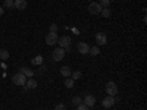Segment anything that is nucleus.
Masks as SVG:
<instances>
[{
    "label": "nucleus",
    "mask_w": 147,
    "mask_h": 110,
    "mask_svg": "<svg viewBox=\"0 0 147 110\" xmlns=\"http://www.w3.org/2000/svg\"><path fill=\"white\" fill-rule=\"evenodd\" d=\"M12 82H13L15 85H19V87H24L25 82H27V76L22 75L21 72H18V73H15V75L12 76Z\"/></svg>",
    "instance_id": "1"
},
{
    "label": "nucleus",
    "mask_w": 147,
    "mask_h": 110,
    "mask_svg": "<svg viewBox=\"0 0 147 110\" xmlns=\"http://www.w3.org/2000/svg\"><path fill=\"white\" fill-rule=\"evenodd\" d=\"M102 6L97 3V2H91L90 5H88V12L91 15H100V12H102Z\"/></svg>",
    "instance_id": "2"
},
{
    "label": "nucleus",
    "mask_w": 147,
    "mask_h": 110,
    "mask_svg": "<svg viewBox=\"0 0 147 110\" xmlns=\"http://www.w3.org/2000/svg\"><path fill=\"white\" fill-rule=\"evenodd\" d=\"M106 93H107V95H113L115 97L118 94V85L115 82H112V81L107 82L106 84Z\"/></svg>",
    "instance_id": "3"
},
{
    "label": "nucleus",
    "mask_w": 147,
    "mask_h": 110,
    "mask_svg": "<svg viewBox=\"0 0 147 110\" xmlns=\"http://www.w3.org/2000/svg\"><path fill=\"white\" fill-rule=\"evenodd\" d=\"M63 57H65V50L62 47H56L55 52H53V60L55 62H60Z\"/></svg>",
    "instance_id": "4"
},
{
    "label": "nucleus",
    "mask_w": 147,
    "mask_h": 110,
    "mask_svg": "<svg viewBox=\"0 0 147 110\" xmlns=\"http://www.w3.org/2000/svg\"><path fill=\"white\" fill-rule=\"evenodd\" d=\"M57 40H59V37H57L56 32H49L46 35V44L47 46H55L57 43Z\"/></svg>",
    "instance_id": "5"
},
{
    "label": "nucleus",
    "mask_w": 147,
    "mask_h": 110,
    "mask_svg": "<svg viewBox=\"0 0 147 110\" xmlns=\"http://www.w3.org/2000/svg\"><path fill=\"white\" fill-rule=\"evenodd\" d=\"M57 43H59V46L62 47L63 50H66V48H69V46H71V37H68V35L60 37V38L57 40Z\"/></svg>",
    "instance_id": "6"
},
{
    "label": "nucleus",
    "mask_w": 147,
    "mask_h": 110,
    "mask_svg": "<svg viewBox=\"0 0 147 110\" xmlns=\"http://www.w3.org/2000/svg\"><path fill=\"white\" fill-rule=\"evenodd\" d=\"M115 103H116L115 97H113V95H107V97H105V99H103V101H102V106H103L105 109H110V107H112Z\"/></svg>",
    "instance_id": "7"
},
{
    "label": "nucleus",
    "mask_w": 147,
    "mask_h": 110,
    "mask_svg": "<svg viewBox=\"0 0 147 110\" xmlns=\"http://www.w3.org/2000/svg\"><path fill=\"white\" fill-rule=\"evenodd\" d=\"M96 43H97V46H105L106 43H107V37H106V34L105 32H97L96 34Z\"/></svg>",
    "instance_id": "8"
},
{
    "label": "nucleus",
    "mask_w": 147,
    "mask_h": 110,
    "mask_svg": "<svg viewBox=\"0 0 147 110\" xmlns=\"http://www.w3.org/2000/svg\"><path fill=\"white\" fill-rule=\"evenodd\" d=\"M78 52L81 54H88L90 52V46L87 43H78Z\"/></svg>",
    "instance_id": "9"
},
{
    "label": "nucleus",
    "mask_w": 147,
    "mask_h": 110,
    "mask_svg": "<svg viewBox=\"0 0 147 110\" xmlns=\"http://www.w3.org/2000/svg\"><path fill=\"white\" fill-rule=\"evenodd\" d=\"M27 0H13V7L19 9V10H24V9H27Z\"/></svg>",
    "instance_id": "10"
},
{
    "label": "nucleus",
    "mask_w": 147,
    "mask_h": 110,
    "mask_svg": "<svg viewBox=\"0 0 147 110\" xmlns=\"http://www.w3.org/2000/svg\"><path fill=\"white\" fill-rule=\"evenodd\" d=\"M85 106H87V107H93L94 104H96V99H94V97L93 95H85V99H84V101H82Z\"/></svg>",
    "instance_id": "11"
},
{
    "label": "nucleus",
    "mask_w": 147,
    "mask_h": 110,
    "mask_svg": "<svg viewBox=\"0 0 147 110\" xmlns=\"http://www.w3.org/2000/svg\"><path fill=\"white\" fill-rule=\"evenodd\" d=\"M19 72L22 73V75H25L27 78H32V75H34V72H32V69H30V68H25V66H22V68H19Z\"/></svg>",
    "instance_id": "12"
},
{
    "label": "nucleus",
    "mask_w": 147,
    "mask_h": 110,
    "mask_svg": "<svg viewBox=\"0 0 147 110\" xmlns=\"http://www.w3.org/2000/svg\"><path fill=\"white\" fill-rule=\"evenodd\" d=\"M25 87H27L28 90H34V88H37V81H35V79H32V78H27Z\"/></svg>",
    "instance_id": "13"
},
{
    "label": "nucleus",
    "mask_w": 147,
    "mask_h": 110,
    "mask_svg": "<svg viewBox=\"0 0 147 110\" xmlns=\"http://www.w3.org/2000/svg\"><path fill=\"white\" fill-rule=\"evenodd\" d=\"M60 73H62L65 78H69L72 75V69L69 66H62V68H60Z\"/></svg>",
    "instance_id": "14"
},
{
    "label": "nucleus",
    "mask_w": 147,
    "mask_h": 110,
    "mask_svg": "<svg viewBox=\"0 0 147 110\" xmlns=\"http://www.w3.org/2000/svg\"><path fill=\"white\" fill-rule=\"evenodd\" d=\"M88 53H90L91 56H99V54H100V47H99V46H94V47H91Z\"/></svg>",
    "instance_id": "15"
},
{
    "label": "nucleus",
    "mask_w": 147,
    "mask_h": 110,
    "mask_svg": "<svg viewBox=\"0 0 147 110\" xmlns=\"http://www.w3.org/2000/svg\"><path fill=\"white\" fill-rule=\"evenodd\" d=\"M31 62H32V65H37V66L41 65V63H43V56H35V57H32Z\"/></svg>",
    "instance_id": "16"
},
{
    "label": "nucleus",
    "mask_w": 147,
    "mask_h": 110,
    "mask_svg": "<svg viewBox=\"0 0 147 110\" xmlns=\"http://www.w3.org/2000/svg\"><path fill=\"white\" fill-rule=\"evenodd\" d=\"M0 59H2V60H7L9 59V52L5 50V48H0Z\"/></svg>",
    "instance_id": "17"
},
{
    "label": "nucleus",
    "mask_w": 147,
    "mask_h": 110,
    "mask_svg": "<svg viewBox=\"0 0 147 110\" xmlns=\"http://www.w3.org/2000/svg\"><path fill=\"white\" fill-rule=\"evenodd\" d=\"M74 84H75V81H74L72 78H66V79H65V87H66V88H72Z\"/></svg>",
    "instance_id": "18"
},
{
    "label": "nucleus",
    "mask_w": 147,
    "mask_h": 110,
    "mask_svg": "<svg viewBox=\"0 0 147 110\" xmlns=\"http://www.w3.org/2000/svg\"><path fill=\"white\" fill-rule=\"evenodd\" d=\"M81 103H82V100H81L80 95H75V97L72 99V104H74V106H80Z\"/></svg>",
    "instance_id": "19"
},
{
    "label": "nucleus",
    "mask_w": 147,
    "mask_h": 110,
    "mask_svg": "<svg viewBox=\"0 0 147 110\" xmlns=\"http://www.w3.org/2000/svg\"><path fill=\"white\" fill-rule=\"evenodd\" d=\"M3 7H6V9H12V7H13V0H5Z\"/></svg>",
    "instance_id": "20"
},
{
    "label": "nucleus",
    "mask_w": 147,
    "mask_h": 110,
    "mask_svg": "<svg viewBox=\"0 0 147 110\" xmlns=\"http://www.w3.org/2000/svg\"><path fill=\"white\" fill-rule=\"evenodd\" d=\"M71 76H72L74 81H75V79H80V78L82 76V73H81L80 70H77V72H72V75H71Z\"/></svg>",
    "instance_id": "21"
},
{
    "label": "nucleus",
    "mask_w": 147,
    "mask_h": 110,
    "mask_svg": "<svg viewBox=\"0 0 147 110\" xmlns=\"http://www.w3.org/2000/svg\"><path fill=\"white\" fill-rule=\"evenodd\" d=\"M100 13H102V15H103L105 18H109V16H110V10H109L107 7H103V9H102V12H100Z\"/></svg>",
    "instance_id": "22"
},
{
    "label": "nucleus",
    "mask_w": 147,
    "mask_h": 110,
    "mask_svg": "<svg viewBox=\"0 0 147 110\" xmlns=\"http://www.w3.org/2000/svg\"><path fill=\"white\" fill-rule=\"evenodd\" d=\"M99 5H100L102 7H109V5H110V0H100Z\"/></svg>",
    "instance_id": "23"
},
{
    "label": "nucleus",
    "mask_w": 147,
    "mask_h": 110,
    "mask_svg": "<svg viewBox=\"0 0 147 110\" xmlns=\"http://www.w3.org/2000/svg\"><path fill=\"white\" fill-rule=\"evenodd\" d=\"M55 110H66V106H65V104H62V103H60V104H56Z\"/></svg>",
    "instance_id": "24"
},
{
    "label": "nucleus",
    "mask_w": 147,
    "mask_h": 110,
    "mask_svg": "<svg viewBox=\"0 0 147 110\" xmlns=\"http://www.w3.org/2000/svg\"><path fill=\"white\" fill-rule=\"evenodd\" d=\"M77 110H88V107H87V106H85L84 103H81L80 106H77Z\"/></svg>",
    "instance_id": "25"
},
{
    "label": "nucleus",
    "mask_w": 147,
    "mask_h": 110,
    "mask_svg": "<svg viewBox=\"0 0 147 110\" xmlns=\"http://www.w3.org/2000/svg\"><path fill=\"white\" fill-rule=\"evenodd\" d=\"M57 31V25H56V23H52V25H50V32H56Z\"/></svg>",
    "instance_id": "26"
},
{
    "label": "nucleus",
    "mask_w": 147,
    "mask_h": 110,
    "mask_svg": "<svg viewBox=\"0 0 147 110\" xmlns=\"http://www.w3.org/2000/svg\"><path fill=\"white\" fill-rule=\"evenodd\" d=\"M2 15H3V7L0 6V16H2Z\"/></svg>",
    "instance_id": "27"
}]
</instances>
